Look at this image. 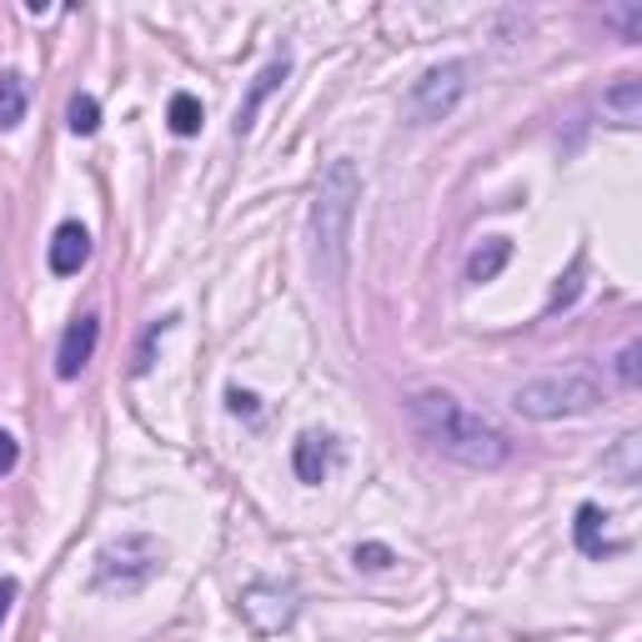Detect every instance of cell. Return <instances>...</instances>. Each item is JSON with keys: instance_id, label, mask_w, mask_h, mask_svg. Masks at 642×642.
<instances>
[{"instance_id": "1", "label": "cell", "mask_w": 642, "mask_h": 642, "mask_svg": "<svg viewBox=\"0 0 642 642\" xmlns=\"http://www.w3.org/2000/svg\"><path fill=\"white\" fill-rule=\"evenodd\" d=\"M407 421L431 451L461 461L471 471H497L512 461V437L492 417L471 411L461 397L441 387H421L407 397Z\"/></svg>"}, {"instance_id": "2", "label": "cell", "mask_w": 642, "mask_h": 642, "mask_svg": "<svg viewBox=\"0 0 642 642\" xmlns=\"http://www.w3.org/2000/svg\"><path fill=\"white\" fill-rule=\"evenodd\" d=\"M361 201V171L351 156L327 160L317 181V206H311V236H317V261L327 281L347 276V251H351V221Z\"/></svg>"}, {"instance_id": "3", "label": "cell", "mask_w": 642, "mask_h": 642, "mask_svg": "<svg viewBox=\"0 0 642 642\" xmlns=\"http://www.w3.org/2000/svg\"><path fill=\"white\" fill-rule=\"evenodd\" d=\"M602 401V377L592 367H562L547 377H532L512 391V407L532 421H557V417H582Z\"/></svg>"}, {"instance_id": "4", "label": "cell", "mask_w": 642, "mask_h": 642, "mask_svg": "<svg viewBox=\"0 0 642 642\" xmlns=\"http://www.w3.org/2000/svg\"><path fill=\"white\" fill-rule=\"evenodd\" d=\"M166 567V547H160V537H150V532H120L116 542H106V547L96 552V592H106V597H130V592H140L156 572Z\"/></svg>"}, {"instance_id": "5", "label": "cell", "mask_w": 642, "mask_h": 642, "mask_svg": "<svg viewBox=\"0 0 642 642\" xmlns=\"http://www.w3.org/2000/svg\"><path fill=\"white\" fill-rule=\"evenodd\" d=\"M467 90H471V66H467V60H441V66H431L427 76L411 86V96H407L411 126H437V120H447L451 110L461 106Z\"/></svg>"}, {"instance_id": "6", "label": "cell", "mask_w": 642, "mask_h": 642, "mask_svg": "<svg viewBox=\"0 0 642 642\" xmlns=\"http://www.w3.org/2000/svg\"><path fill=\"white\" fill-rule=\"evenodd\" d=\"M96 341H100V317H96V311H86V317L70 321L66 337H60V351H56V377L76 381L80 367L96 357Z\"/></svg>"}, {"instance_id": "7", "label": "cell", "mask_w": 642, "mask_h": 642, "mask_svg": "<svg viewBox=\"0 0 642 642\" xmlns=\"http://www.w3.org/2000/svg\"><path fill=\"white\" fill-rule=\"evenodd\" d=\"M50 271L56 276H76L80 266L90 261V231L80 226V221H60L56 236H50Z\"/></svg>"}, {"instance_id": "8", "label": "cell", "mask_w": 642, "mask_h": 642, "mask_svg": "<svg viewBox=\"0 0 642 642\" xmlns=\"http://www.w3.org/2000/svg\"><path fill=\"white\" fill-rule=\"evenodd\" d=\"M286 76H291V50H281V56H271L266 66H261V76L251 80L246 100H241V110H236V136H246V130H251V120H256V110H261V100H266L271 90H276Z\"/></svg>"}, {"instance_id": "9", "label": "cell", "mask_w": 642, "mask_h": 642, "mask_svg": "<svg viewBox=\"0 0 642 642\" xmlns=\"http://www.w3.org/2000/svg\"><path fill=\"white\" fill-rule=\"evenodd\" d=\"M291 467H296V477L307 481V487H321V477H327V467H331V441L321 437V431H301L296 447H291Z\"/></svg>"}, {"instance_id": "10", "label": "cell", "mask_w": 642, "mask_h": 642, "mask_svg": "<svg viewBox=\"0 0 642 642\" xmlns=\"http://www.w3.org/2000/svg\"><path fill=\"white\" fill-rule=\"evenodd\" d=\"M602 110H607L617 126H638L642 120V80L638 76H622L602 90Z\"/></svg>"}, {"instance_id": "11", "label": "cell", "mask_w": 642, "mask_h": 642, "mask_svg": "<svg viewBox=\"0 0 642 642\" xmlns=\"http://www.w3.org/2000/svg\"><path fill=\"white\" fill-rule=\"evenodd\" d=\"M602 507L597 502H582L577 507V522H572V537H577V552H587V557H607V552H622V542H607L602 537Z\"/></svg>"}, {"instance_id": "12", "label": "cell", "mask_w": 642, "mask_h": 642, "mask_svg": "<svg viewBox=\"0 0 642 642\" xmlns=\"http://www.w3.org/2000/svg\"><path fill=\"white\" fill-rule=\"evenodd\" d=\"M602 471H607L617 487H638L642 481V437H617V447L602 457Z\"/></svg>"}, {"instance_id": "13", "label": "cell", "mask_w": 642, "mask_h": 642, "mask_svg": "<svg viewBox=\"0 0 642 642\" xmlns=\"http://www.w3.org/2000/svg\"><path fill=\"white\" fill-rule=\"evenodd\" d=\"M512 261V241L507 236H487L481 246H471L467 256V281L471 286H481V281H497V271Z\"/></svg>"}, {"instance_id": "14", "label": "cell", "mask_w": 642, "mask_h": 642, "mask_svg": "<svg viewBox=\"0 0 642 642\" xmlns=\"http://www.w3.org/2000/svg\"><path fill=\"white\" fill-rule=\"evenodd\" d=\"M20 120H26V80L16 70H6L0 76V130L20 126Z\"/></svg>"}, {"instance_id": "15", "label": "cell", "mask_w": 642, "mask_h": 642, "mask_svg": "<svg viewBox=\"0 0 642 642\" xmlns=\"http://www.w3.org/2000/svg\"><path fill=\"white\" fill-rule=\"evenodd\" d=\"M166 120H171V130H176V136H196V130H201V100L191 96V90H176V96H171Z\"/></svg>"}, {"instance_id": "16", "label": "cell", "mask_w": 642, "mask_h": 642, "mask_svg": "<svg viewBox=\"0 0 642 642\" xmlns=\"http://www.w3.org/2000/svg\"><path fill=\"white\" fill-rule=\"evenodd\" d=\"M70 130L76 136H96L100 130V106H96V96H70Z\"/></svg>"}, {"instance_id": "17", "label": "cell", "mask_w": 642, "mask_h": 642, "mask_svg": "<svg viewBox=\"0 0 642 642\" xmlns=\"http://www.w3.org/2000/svg\"><path fill=\"white\" fill-rule=\"evenodd\" d=\"M638 357H642L638 341H628V347L612 357V381H617L622 391H638V381H642V377H638Z\"/></svg>"}, {"instance_id": "18", "label": "cell", "mask_w": 642, "mask_h": 642, "mask_svg": "<svg viewBox=\"0 0 642 642\" xmlns=\"http://www.w3.org/2000/svg\"><path fill=\"white\" fill-rule=\"evenodd\" d=\"M351 562H357V567H367V572H387L391 562H397V552H391L387 542H357Z\"/></svg>"}, {"instance_id": "19", "label": "cell", "mask_w": 642, "mask_h": 642, "mask_svg": "<svg viewBox=\"0 0 642 642\" xmlns=\"http://www.w3.org/2000/svg\"><path fill=\"white\" fill-rule=\"evenodd\" d=\"M176 327V317H160V321H150V331L140 337V351H136V377H146L150 371V351H156V341L166 337V331Z\"/></svg>"}, {"instance_id": "20", "label": "cell", "mask_w": 642, "mask_h": 642, "mask_svg": "<svg viewBox=\"0 0 642 642\" xmlns=\"http://www.w3.org/2000/svg\"><path fill=\"white\" fill-rule=\"evenodd\" d=\"M582 256L572 261V271L567 276H557V291H552V301H547V311H557V307H572V301H577V291H582Z\"/></svg>"}, {"instance_id": "21", "label": "cell", "mask_w": 642, "mask_h": 642, "mask_svg": "<svg viewBox=\"0 0 642 642\" xmlns=\"http://www.w3.org/2000/svg\"><path fill=\"white\" fill-rule=\"evenodd\" d=\"M607 20L622 30V40H642V0H632V6H622V10H612Z\"/></svg>"}, {"instance_id": "22", "label": "cell", "mask_w": 642, "mask_h": 642, "mask_svg": "<svg viewBox=\"0 0 642 642\" xmlns=\"http://www.w3.org/2000/svg\"><path fill=\"white\" fill-rule=\"evenodd\" d=\"M226 407L236 411V417H256V397H251V391H241V387L226 391Z\"/></svg>"}, {"instance_id": "23", "label": "cell", "mask_w": 642, "mask_h": 642, "mask_svg": "<svg viewBox=\"0 0 642 642\" xmlns=\"http://www.w3.org/2000/svg\"><path fill=\"white\" fill-rule=\"evenodd\" d=\"M16 461H20L16 437H10V431H0V477H6V471H16Z\"/></svg>"}, {"instance_id": "24", "label": "cell", "mask_w": 642, "mask_h": 642, "mask_svg": "<svg viewBox=\"0 0 642 642\" xmlns=\"http://www.w3.org/2000/svg\"><path fill=\"white\" fill-rule=\"evenodd\" d=\"M10 602H16V582H10V577H0V622H6Z\"/></svg>"}]
</instances>
